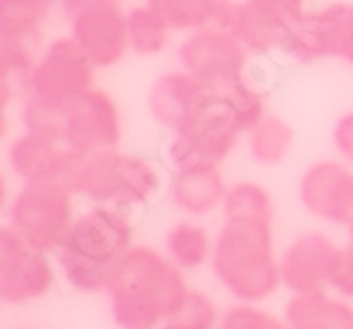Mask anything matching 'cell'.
Listing matches in <instances>:
<instances>
[{
  "label": "cell",
  "mask_w": 353,
  "mask_h": 329,
  "mask_svg": "<svg viewBox=\"0 0 353 329\" xmlns=\"http://www.w3.org/2000/svg\"><path fill=\"white\" fill-rule=\"evenodd\" d=\"M188 292L181 267L148 245L131 247L106 288L112 317L121 329H161Z\"/></svg>",
  "instance_id": "obj_1"
},
{
  "label": "cell",
  "mask_w": 353,
  "mask_h": 329,
  "mask_svg": "<svg viewBox=\"0 0 353 329\" xmlns=\"http://www.w3.org/2000/svg\"><path fill=\"white\" fill-rule=\"evenodd\" d=\"M134 247L129 213L92 206L74 218L62 245L54 250L57 267L79 292H106L119 263Z\"/></svg>",
  "instance_id": "obj_2"
},
{
  "label": "cell",
  "mask_w": 353,
  "mask_h": 329,
  "mask_svg": "<svg viewBox=\"0 0 353 329\" xmlns=\"http://www.w3.org/2000/svg\"><path fill=\"white\" fill-rule=\"evenodd\" d=\"M210 265L218 282L235 300L257 305L272 297L282 288L272 220L223 218Z\"/></svg>",
  "instance_id": "obj_3"
},
{
  "label": "cell",
  "mask_w": 353,
  "mask_h": 329,
  "mask_svg": "<svg viewBox=\"0 0 353 329\" xmlns=\"http://www.w3.org/2000/svg\"><path fill=\"white\" fill-rule=\"evenodd\" d=\"M65 183L72 188V194L82 196L89 203L124 213L148 206L163 191L159 166L119 149L89 153Z\"/></svg>",
  "instance_id": "obj_4"
},
{
  "label": "cell",
  "mask_w": 353,
  "mask_h": 329,
  "mask_svg": "<svg viewBox=\"0 0 353 329\" xmlns=\"http://www.w3.org/2000/svg\"><path fill=\"white\" fill-rule=\"evenodd\" d=\"M94 70L72 37H57L37 59L23 94L25 129H40L94 89Z\"/></svg>",
  "instance_id": "obj_5"
},
{
  "label": "cell",
  "mask_w": 353,
  "mask_h": 329,
  "mask_svg": "<svg viewBox=\"0 0 353 329\" xmlns=\"http://www.w3.org/2000/svg\"><path fill=\"white\" fill-rule=\"evenodd\" d=\"M74 194L65 181L23 183L10 203V223L28 241L54 253L74 223Z\"/></svg>",
  "instance_id": "obj_6"
},
{
  "label": "cell",
  "mask_w": 353,
  "mask_h": 329,
  "mask_svg": "<svg viewBox=\"0 0 353 329\" xmlns=\"http://www.w3.org/2000/svg\"><path fill=\"white\" fill-rule=\"evenodd\" d=\"M279 55L292 62L339 57L353 65V3H329L309 10L284 32Z\"/></svg>",
  "instance_id": "obj_7"
},
{
  "label": "cell",
  "mask_w": 353,
  "mask_h": 329,
  "mask_svg": "<svg viewBox=\"0 0 353 329\" xmlns=\"http://www.w3.org/2000/svg\"><path fill=\"white\" fill-rule=\"evenodd\" d=\"M54 277L50 250L28 241L12 225L0 228V300L12 307L35 302L52 290Z\"/></svg>",
  "instance_id": "obj_8"
},
{
  "label": "cell",
  "mask_w": 353,
  "mask_h": 329,
  "mask_svg": "<svg viewBox=\"0 0 353 329\" xmlns=\"http://www.w3.org/2000/svg\"><path fill=\"white\" fill-rule=\"evenodd\" d=\"M37 131H50L67 139L79 151L97 153L106 149H117L121 141V114L114 102L101 89H92L84 97L59 112Z\"/></svg>",
  "instance_id": "obj_9"
},
{
  "label": "cell",
  "mask_w": 353,
  "mask_h": 329,
  "mask_svg": "<svg viewBox=\"0 0 353 329\" xmlns=\"http://www.w3.org/2000/svg\"><path fill=\"white\" fill-rule=\"evenodd\" d=\"M42 23L45 20L25 12H0V100H23L28 79L35 70L42 50Z\"/></svg>",
  "instance_id": "obj_10"
},
{
  "label": "cell",
  "mask_w": 353,
  "mask_h": 329,
  "mask_svg": "<svg viewBox=\"0 0 353 329\" xmlns=\"http://www.w3.org/2000/svg\"><path fill=\"white\" fill-rule=\"evenodd\" d=\"M178 59L185 72L208 84H223L248 72L250 53L218 25L188 32L178 47Z\"/></svg>",
  "instance_id": "obj_11"
},
{
  "label": "cell",
  "mask_w": 353,
  "mask_h": 329,
  "mask_svg": "<svg viewBox=\"0 0 353 329\" xmlns=\"http://www.w3.org/2000/svg\"><path fill=\"white\" fill-rule=\"evenodd\" d=\"M84 159L87 153L72 147L67 139L37 129H25L8 149L10 171L23 178V183L67 181Z\"/></svg>",
  "instance_id": "obj_12"
},
{
  "label": "cell",
  "mask_w": 353,
  "mask_h": 329,
  "mask_svg": "<svg viewBox=\"0 0 353 329\" xmlns=\"http://www.w3.org/2000/svg\"><path fill=\"white\" fill-rule=\"evenodd\" d=\"M70 37L94 67H114L129 53V15L119 3H92L70 18Z\"/></svg>",
  "instance_id": "obj_13"
},
{
  "label": "cell",
  "mask_w": 353,
  "mask_h": 329,
  "mask_svg": "<svg viewBox=\"0 0 353 329\" xmlns=\"http://www.w3.org/2000/svg\"><path fill=\"white\" fill-rule=\"evenodd\" d=\"M299 200L319 220L348 225L353 220V169L341 161H319L304 171Z\"/></svg>",
  "instance_id": "obj_14"
},
{
  "label": "cell",
  "mask_w": 353,
  "mask_h": 329,
  "mask_svg": "<svg viewBox=\"0 0 353 329\" xmlns=\"http://www.w3.org/2000/svg\"><path fill=\"white\" fill-rule=\"evenodd\" d=\"M341 247L324 233H301L279 258L282 288L292 294L324 292L331 285Z\"/></svg>",
  "instance_id": "obj_15"
},
{
  "label": "cell",
  "mask_w": 353,
  "mask_h": 329,
  "mask_svg": "<svg viewBox=\"0 0 353 329\" xmlns=\"http://www.w3.org/2000/svg\"><path fill=\"white\" fill-rule=\"evenodd\" d=\"M212 84L203 82L190 72H165L148 89V112L171 134L183 129V124L203 104Z\"/></svg>",
  "instance_id": "obj_16"
},
{
  "label": "cell",
  "mask_w": 353,
  "mask_h": 329,
  "mask_svg": "<svg viewBox=\"0 0 353 329\" xmlns=\"http://www.w3.org/2000/svg\"><path fill=\"white\" fill-rule=\"evenodd\" d=\"M212 25L230 32L250 55L279 53L284 37V30L259 10L252 0H220Z\"/></svg>",
  "instance_id": "obj_17"
},
{
  "label": "cell",
  "mask_w": 353,
  "mask_h": 329,
  "mask_svg": "<svg viewBox=\"0 0 353 329\" xmlns=\"http://www.w3.org/2000/svg\"><path fill=\"white\" fill-rule=\"evenodd\" d=\"M228 188L220 166H201V169L176 171L168 191L178 211L188 216H210L212 211L223 208Z\"/></svg>",
  "instance_id": "obj_18"
},
{
  "label": "cell",
  "mask_w": 353,
  "mask_h": 329,
  "mask_svg": "<svg viewBox=\"0 0 353 329\" xmlns=\"http://www.w3.org/2000/svg\"><path fill=\"white\" fill-rule=\"evenodd\" d=\"M289 329H353V307L324 292L294 294L287 305Z\"/></svg>",
  "instance_id": "obj_19"
},
{
  "label": "cell",
  "mask_w": 353,
  "mask_h": 329,
  "mask_svg": "<svg viewBox=\"0 0 353 329\" xmlns=\"http://www.w3.org/2000/svg\"><path fill=\"white\" fill-rule=\"evenodd\" d=\"M215 238H210L201 223L183 220L165 233V255L181 267V270H201L203 265L212 263Z\"/></svg>",
  "instance_id": "obj_20"
},
{
  "label": "cell",
  "mask_w": 353,
  "mask_h": 329,
  "mask_svg": "<svg viewBox=\"0 0 353 329\" xmlns=\"http://www.w3.org/2000/svg\"><path fill=\"white\" fill-rule=\"evenodd\" d=\"M294 144V131L277 114H265L259 124L250 131V156L262 166H277L292 151Z\"/></svg>",
  "instance_id": "obj_21"
},
{
  "label": "cell",
  "mask_w": 353,
  "mask_h": 329,
  "mask_svg": "<svg viewBox=\"0 0 353 329\" xmlns=\"http://www.w3.org/2000/svg\"><path fill=\"white\" fill-rule=\"evenodd\" d=\"M220 0H146V6L153 8L171 32H195L215 23Z\"/></svg>",
  "instance_id": "obj_22"
},
{
  "label": "cell",
  "mask_w": 353,
  "mask_h": 329,
  "mask_svg": "<svg viewBox=\"0 0 353 329\" xmlns=\"http://www.w3.org/2000/svg\"><path fill=\"white\" fill-rule=\"evenodd\" d=\"M171 28L159 12L148 6H139L129 12V47L134 55L153 57L165 50Z\"/></svg>",
  "instance_id": "obj_23"
},
{
  "label": "cell",
  "mask_w": 353,
  "mask_h": 329,
  "mask_svg": "<svg viewBox=\"0 0 353 329\" xmlns=\"http://www.w3.org/2000/svg\"><path fill=\"white\" fill-rule=\"evenodd\" d=\"M223 218H250V220H274V203L265 186L254 181H240L228 188L223 200Z\"/></svg>",
  "instance_id": "obj_24"
},
{
  "label": "cell",
  "mask_w": 353,
  "mask_h": 329,
  "mask_svg": "<svg viewBox=\"0 0 353 329\" xmlns=\"http://www.w3.org/2000/svg\"><path fill=\"white\" fill-rule=\"evenodd\" d=\"M220 317L215 310V302L203 292L190 290L183 300L181 310L173 314L161 329H218Z\"/></svg>",
  "instance_id": "obj_25"
},
{
  "label": "cell",
  "mask_w": 353,
  "mask_h": 329,
  "mask_svg": "<svg viewBox=\"0 0 353 329\" xmlns=\"http://www.w3.org/2000/svg\"><path fill=\"white\" fill-rule=\"evenodd\" d=\"M218 329H289V324L287 319L274 317L272 312L262 310V307L240 302L220 317Z\"/></svg>",
  "instance_id": "obj_26"
},
{
  "label": "cell",
  "mask_w": 353,
  "mask_h": 329,
  "mask_svg": "<svg viewBox=\"0 0 353 329\" xmlns=\"http://www.w3.org/2000/svg\"><path fill=\"white\" fill-rule=\"evenodd\" d=\"M259 10L270 15L279 28L287 32L292 25H296L304 18L309 8H306V0H252Z\"/></svg>",
  "instance_id": "obj_27"
},
{
  "label": "cell",
  "mask_w": 353,
  "mask_h": 329,
  "mask_svg": "<svg viewBox=\"0 0 353 329\" xmlns=\"http://www.w3.org/2000/svg\"><path fill=\"white\" fill-rule=\"evenodd\" d=\"M329 290H334L343 300H351L353 297V241H348V245L339 250Z\"/></svg>",
  "instance_id": "obj_28"
},
{
  "label": "cell",
  "mask_w": 353,
  "mask_h": 329,
  "mask_svg": "<svg viewBox=\"0 0 353 329\" xmlns=\"http://www.w3.org/2000/svg\"><path fill=\"white\" fill-rule=\"evenodd\" d=\"M334 147L341 153L346 164L353 166V112L343 114L334 126Z\"/></svg>",
  "instance_id": "obj_29"
},
{
  "label": "cell",
  "mask_w": 353,
  "mask_h": 329,
  "mask_svg": "<svg viewBox=\"0 0 353 329\" xmlns=\"http://www.w3.org/2000/svg\"><path fill=\"white\" fill-rule=\"evenodd\" d=\"M0 6H3V10L25 12V15L45 20L54 10V0H0Z\"/></svg>",
  "instance_id": "obj_30"
},
{
  "label": "cell",
  "mask_w": 353,
  "mask_h": 329,
  "mask_svg": "<svg viewBox=\"0 0 353 329\" xmlns=\"http://www.w3.org/2000/svg\"><path fill=\"white\" fill-rule=\"evenodd\" d=\"M92 3H119V0H54V8L65 12V18L70 20L74 12H79L82 8L92 6Z\"/></svg>",
  "instance_id": "obj_31"
}]
</instances>
